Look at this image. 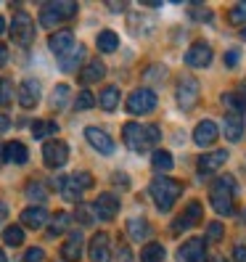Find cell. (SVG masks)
I'll return each mask as SVG.
<instances>
[{"instance_id": "db71d44e", "label": "cell", "mask_w": 246, "mask_h": 262, "mask_svg": "<svg viewBox=\"0 0 246 262\" xmlns=\"http://www.w3.org/2000/svg\"><path fill=\"white\" fill-rule=\"evenodd\" d=\"M0 262H8V257H6V252L0 249Z\"/></svg>"}, {"instance_id": "8992f818", "label": "cell", "mask_w": 246, "mask_h": 262, "mask_svg": "<svg viewBox=\"0 0 246 262\" xmlns=\"http://www.w3.org/2000/svg\"><path fill=\"white\" fill-rule=\"evenodd\" d=\"M125 109L130 114H141V117L143 114H151L153 109H156V93L148 90V88H138V90H132V93L127 96Z\"/></svg>"}, {"instance_id": "484cf974", "label": "cell", "mask_w": 246, "mask_h": 262, "mask_svg": "<svg viewBox=\"0 0 246 262\" xmlns=\"http://www.w3.org/2000/svg\"><path fill=\"white\" fill-rule=\"evenodd\" d=\"M222 130H225V138L228 141H241V135H243V122H241V117L238 114H228L225 117V122H222Z\"/></svg>"}, {"instance_id": "ffe728a7", "label": "cell", "mask_w": 246, "mask_h": 262, "mask_svg": "<svg viewBox=\"0 0 246 262\" xmlns=\"http://www.w3.org/2000/svg\"><path fill=\"white\" fill-rule=\"evenodd\" d=\"M48 48L61 58V56H66L72 48H74V35L69 32V29H61V32H53L51 40H48Z\"/></svg>"}, {"instance_id": "8d00e7d4", "label": "cell", "mask_w": 246, "mask_h": 262, "mask_svg": "<svg viewBox=\"0 0 246 262\" xmlns=\"http://www.w3.org/2000/svg\"><path fill=\"white\" fill-rule=\"evenodd\" d=\"M228 21L236 24V27L246 24V3H236L233 8H230V11H228Z\"/></svg>"}, {"instance_id": "7a4b0ae2", "label": "cell", "mask_w": 246, "mask_h": 262, "mask_svg": "<svg viewBox=\"0 0 246 262\" xmlns=\"http://www.w3.org/2000/svg\"><path fill=\"white\" fill-rule=\"evenodd\" d=\"M122 141L132 151H146L148 146H156L162 141V130L156 125H138V122H127L122 127Z\"/></svg>"}, {"instance_id": "4316f807", "label": "cell", "mask_w": 246, "mask_h": 262, "mask_svg": "<svg viewBox=\"0 0 246 262\" xmlns=\"http://www.w3.org/2000/svg\"><path fill=\"white\" fill-rule=\"evenodd\" d=\"M96 45H98L101 53H114L119 48V35L111 32V29H103V32H98V37H96Z\"/></svg>"}, {"instance_id": "9c48e42d", "label": "cell", "mask_w": 246, "mask_h": 262, "mask_svg": "<svg viewBox=\"0 0 246 262\" xmlns=\"http://www.w3.org/2000/svg\"><path fill=\"white\" fill-rule=\"evenodd\" d=\"M202 214H204V207L198 204V202H191L186 209H183L177 217L172 220V225H170V233H183V230H188V228H193L198 220H202Z\"/></svg>"}, {"instance_id": "ee69618b", "label": "cell", "mask_w": 246, "mask_h": 262, "mask_svg": "<svg viewBox=\"0 0 246 262\" xmlns=\"http://www.w3.org/2000/svg\"><path fill=\"white\" fill-rule=\"evenodd\" d=\"M233 259H236V262H246V246H243V244H236V249H233Z\"/></svg>"}, {"instance_id": "7402d4cb", "label": "cell", "mask_w": 246, "mask_h": 262, "mask_svg": "<svg viewBox=\"0 0 246 262\" xmlns=\"http://www.w3.org/2000/svg\"><path fill=\"white\" fill-rule=\"evenodd\" d=\"M21 223L27 228H32V230H40L45 223H48V209H42V207H27L21 212Z\"/></svg>"}, {"instance_id": "7dc6e473", "label": "cell", "mask_w": 246, "mask_h": 262, "mask_svg": "<svg viewBox=\"0 0 246 262\" xmlns=\"http://www.w3.org/2000/svg\"><path fill=\"white\" fill-rule=\"evenodd\" d=\"M6 64H8V48L0 42V67H6Z\"/></svg>"}, {"instance_id": "83f0119b", "label": "cell", "mask_w": 246, "mask_h": 262, "mask_svg": "<svg viewBox=\"0 0 246 262\" xmlns=\"http://www.w3.org/2000/svg\"><path fill=\"white\" fill-rule=\"evenodd\" d=\"M167 252H164V246L159 241H151L143 246V252H141V262H164Z\"/></svg>"}, {"instance_id": "b9f144b4", "label": "cell", "mask_w": 246, "mask_h": 262, "mask_svg": "<svg viewBox=\"0 0 246 262\" xmlns=\"http://www.w3.org/2000/svg\"><path fill=\"white\" fill-rule=\"evenodd\" d=\"M222 238V225L220 223H209V228H207V241H220Z\"/></svg>"}, {"instance_id": "836d02e7", "label": "cell", "mask_w": 246, "mask_h": 262, "mask_svg": "<svg viewBox=\"0 0 246 262\" xmlns=\"http://www.w3.org/2000/svg\"><path fill=\"white\" fill-rule=\"evenodd\" d=\"M69 223H72L69 212H58L51 220V236H58V233H64V230H69Z\"/></svg>"}, {"instance_id": "816d5d0a", "label": "cell", "mask_w": 246, "mask_h": 262, "mask_svg": "<svg viewBox=\"0 0 246 262\" xmlns=\"http://www.w3.org/2000/svg\"><path fill=\"white\" fill-rule=\"evenodd\" d=\"M109 8H111V11H122L125 6H122V3H109Z\"/></svg>"}, {"instance_id": "f546056e", "label": "cell", "mask_w": 246, "mask_h": 262, "mask_svg": "<svg viewBox=\"0 0 246 262\" xmlns=\"http://www.w3.org/2000/svg\"><path fill=\"white\" fill-rule=\"evenodd\" d=\"M98 103H101V109H106V112H114L117 106H119V88H114V85L103 88V90H101V98H98Z\"/></svg>"}, {"instance_id": "277c9868", "label": "cell", "mask_w": 246, "mask_h": 262, "mask_svg": "<svg viewBox=\"0 0 246 262\" xmlns=\"http://www.w3.org/2000/svg\"><path fill=\"white\" fill-rule=\"evenodd\" d=\"M56 186L61 188V196L66 199V202H80V196L93 188V175L90 172H74L69 178H58Z\"/></svg>"}, {"instance_id": "6f0895ef", "label": "cell", "mask_w": 246, "mask_h": 262, "mask_svg": "<svg viewBox=\"0 0 246 262\" xmlns=\"http://www.w3.org/2000/svg\"><path fill=\"white\" fill-rule=\"evenodd\" d=\"M243 40H246V27H243Z\"/></svg>"}, {"instance_id": "f6af8a7d", "label": "cell", "mask_w": 246, "mask_h": 262, "mask_svg": "<svg viewBox=\"0 0 246 262\" xmlns=\"http://www.w3.org/2000/svg\"><path fill=\"white\" fill-rule=\"evenodd\" d=\"M225 64L233 69V67H238V51H228L225 53Z\"/></svg>"}, {"instance_id": "7bdbcfd3", "label": "cell", "mask_w": 246, "mask_h": 262, "mask_svg": "<svg viewBox=\"0 0 246 262\" xmlns=\"http://www.w3.org/2000/svg\"><path fill=\"white\" fill-rule=\"evenodd\" d=\"M42 259H45V254H42L40 246H32V249L24 252V262H42Z\"/></svg>"}, {"instance_id": "ba28073f", "label": "cell", "mask_w": 246, "mask_h": 262, "mask_svg": "<svg viewBox=\"0 0 246 262\" xmlns=\"http://www.w3.org/2000/svg\"><path fill=\"white\" fill-rule=\"evenodd\" d=\"M11 40L13 42H19V45H29L35 40V24L32 19L27 16V13H16V16L11 19Z\"/></svg>"}, {"instance_id": "d6a6232c", "label": "cell", "mask_w": 246, "mask_h": 262, "mask_svg": "<svg viewBox=\"0 0 246 262\" xmlns=\"http://www.w3.org/2000/svg\"><path fill=\"white\" fill-rule=\"evenodd\" d=\"M3 241H6L8 246H21V244H24V230H21L19 225H8V228L3 230Z\"/></svg>"}, {"instance_id": "3957f363", "label": "cell", "mask_w": 246, "mask_h": 262, "mask_svg": "<svg viewBox=\"0 0 246 262\" xmlns=\"http://www.w3.org/2000/svg\"><path fill=\"white\" fill-rule=\"evenodd\" d=\"M148 191H151V196H153V202H156L159 212H170V209L175 207V202L180 199V193H183V183L162 175V178H153V180H151Z\"/></svg>"}, {"instance_id": "f35d334b", "label": "cell", "mask_w": 246, "mask_h": 262, "mask_svg": "<svg viewBox=\"0 0 246 262\" xmlns=\"http://www.w3.org/2000/svg\"><path fill=\"white\" fill-rule=\"evenodd\" d=\"M222 103H228L230 109H236V112H246V98L241 93H225L222 96Z\"/></svg>"}, {"instance_id": "f907efd6", "label": "cell", "mask_w": 246, "mask_h": 262, "mask_svg": "<svg viewBox=\"0 0 246 262\" xmlns=\"http://www.w3.org/2000/svg\"><path fill=\"white\" fill-rule=\"evenodd\" d=\"M8 217V207L3 204V202H0V225H3V220Z\"/></svg>"}, {"instance_id": "f5cc1de1", "label": "cell", "mask_w": 246, "mask_h": 262, "mask_svg": "<svg viewBox=\"0 0 246 262\" xmlns=\"http://www.w3.org/2000/svg\"><path fill=\"white\" fill-rule=\"evenodd\" d=\"M3 32H6V19L0 16V35H3Z\"/></svg>"}, {"instance_id": "9a60e30c", "label": "cell", "mask_w": 246, "mask_h": 262, "mask_svg": "<svg viewBox=\"0 0 246 262\" xmlns=\"http://www.w3.org/2000/svg\"><path fill=\"white\" fill-rule=\"evenodd\" d=\"M82 252H85V238H82L80 230H74V233H69V238L64 241V246H61V257L66 262H80Z\"/></svg>"}, {"instance_id": "1f68e13d", "label": "cell", "mask_w": 246, "mask_h": 262, "mask_svg": "<svg viewBox=\"0 0 246 262\" xmlns=\"http://www.w3.org/2000/svg\"><path fill=\"white\" fill-rule=\"evenodd\" d=\"M82 56H85V48H82V45H74V48H72L66 56H61V69H64V72L77 69V64H80Z\"/></svg>"}, {"instance_id": "74e56055", "label": "cell", "mask_w": 246, "mask_h": 262, "mask_svg": "<svg viewBox=\"0 0 246 262\" xmlns=\"http://www.w3.org/2000/svg\"><path fill=\"white\" fill-rule=\"evenodd\" d=\"M27 196H29V199H35V202H45V199H48V191H45L42 183L32 180V183L27 186Z\"/></svg>"}, {"instance_id": "7c38bea8", "label": "cell", "mask_w": 246, "mask_h": 262, "mask_svg": "<svg viewBox=\"0 0 246 262\" xmlns=\"http://www.w3.org/2000/svg\"><path fill=\"white\" fill-rule=\"evenodd\" d=\"M186 64L193 69H204L212 64V48L207 42H193L191 48L186 51Z\"/></svg>"}, {"instance_id": "60d3db41", "label": "cell", "mask_w": 246, "mask_h": 262, "mask_svg": "<svg viewBox=\"0 0 246 262\" xmlns=\"http://www.w3.org/2000/svg\"><path fill=\"white\" fill-rule=\"evenodd\" d=\"M11 96H13V88L8 80H0V106H8L11 103Z\"/></svg>"}, {"instance_id": "8fae6325", "label": "cell", "mask_w": 246, "mask_h": 262, "mask_svg": "<svg viewBox=\"0 0 246 262\" xmlns=\"http://www.w3.org/2000/svg\"><path fill=\"white\" fill-rule=\"evenodd\" d=\"M85 138H87V143L93 146L98 154H103V157L114 154V138L109 133H103L101 127H87L85 130Z\"/></svg>"}, {"instance_id": "603a6c76", "label": "cell", "mask_w": 246, "mask_h": 262, "mask_svg": "<svg viewBox=\"0 0 246 262\" xmlns=\"http://www.w3.org/2000/svg\"><path fill=\"white\" fill-rule=\"evenodd\" d=\"M27 159H29V151H27V146H24V143L11 141V143H6V146H3V162L27 164Z\"/></svg>"}, {"instance_id": "5bb4252c", "label": "cell", "mask_w": 246, "mask_h": 262, "mask_svg": "<svg viewBox=\"0 0 246 262\" xmlns=\"http://www.w3.org/2000/svg\"><path fill=\"white\" fill-rule=\"evenodd\" d=\"M217 138H220V127H217V122H212V119H202L193 130L196 146H212Z\"/></svg>"}, {"instance_id": "11a10c76", "label": "cell", "mask_w": 246, "mask_h": 262, "mask_svg": "<svg viewBox=\"0 0 246 262\" xmlns=\"http://www.w3.org/2000/svg\"><path fill=\"white\" fill-rule=\"evenodd\" d=\"M0 164H3V143H0Z\"/></svg>"}, {"instance_id": "4fadbf2b", "label": "cell", "mask_w": 246, "mask_h": 262, "mask_svg": "<svg viewBox=\"0 0 246 262\" xmlns=\"http://www.w3.org/2000/svg\"><path fill=\"white\" fill-rule=\"evenodd\" d=\"M204 249H207V244L202 238L183 241L177 249V262H204Z\"/></svg>"}, {"instance_id": "9f6ffc18", "label": "cell", "mask_w": 246, "mask_h": 262, "mask_svg": "<svg viewBox=\"0 0 246 262\" xmlns=\"http://www.w3.org/2000/svg\"><path fill=\"white\" fill-rule=\"evenodd\" d=\"M214 262H228V259H225V257H217V259H214Z\"/></svg>"}, {"instance_id": "e0dca14e", "label": "cell", "mask_w": 246, "mask_h": 262, "mask_svg": "<svg viewBox=\"0 0 246 262\" xmlns=\"http://www.w3.org/2000/svg\"><path fill=\"white\" fill-rule=\"evenodd\" d=\"M16 96H19V103L24 109H35L40 103V82L37 80H21Z\"/></svg>"}, {"instance_id": "52a82bcc", "label": "cell", "mask_w": 246, "mask_h": 262, "mask_svg": "<svg viewBox=\"0 0 246 262\" xmlns=\"http://www.w3.org/2000/svg\"><path fill=\"white\" fill-rule=\"evenodd\" d=\"M198 96H202V85H198L196 77H183L177 85V106L183 112H191L198 103Z\"/></svg>"}, {"instance_id": "30bf717a", "label": "cell", "mask_w": 246, "mask_h": 262, "mask_svg": "<svg viewBox=\"0 0 246 262\" xmlns=\"http://www.w3.org/2000/svg\"><path fill=\"white\" fill-rule=\"evenodd\" d=\"M42 159H45V164H48L51 169L64 167L66 159H69V146L64 141H48L42 146Z\"/></svg>"}, {"instance_id": "cb8c5ba5", "label": "cell", "mask_w": 246, "mask_h": 262, "mask_svg": "<svg viewBox=\"0 0 246 262\" xmlns=\"http://www.w3.org/2000/svg\"><path fill=\"white\" fill-rule=\"evenodd\" d=\"M127 236L132 241H146L151 236V223L146 217H132L127 220Z\"/></svg>"}, {"instance_id": "44dd1931", "label": "cell", "mask_w": 246, "mask_h": 262, "mask_svg": "<svg viewBox=\"0 0 246 262\" xmlns=\"http://www.w3.org/2000/svg\"><path fill=\"white\" fill-rule=\"evenodd\" d=\"M103 77H106V64H103V61H98V58H93V61H87V64L82 67L80 82L82 85H93V82H101Z\"/></svg>"}, {"instance_id": "6da1fadb", "label": "cell", "mask_w": 246, "mask_h": 262, "mask_svg": "<svg viewBox=\"0 0 246 262\" xmlns=\"http://www.w3.org/2000/svg\"><path fill=\"white\" fill-rule=\"evenodd\" d=\"M236 178L233 175H220L217 180L212 183V188H209V204L212 209L217 212V214H233L236 209Z\"/></svg>"}, {"instance_id": "ab89813d", "label": "cell", "mask_w": 246, "mask_h": 262, "mask_svg": "<svg viewBox=\"0 0 246 262\" xmlns=\"http://www.w3.org/2000/svg\"><path fill=\"white\" fill-rule=\"evenodd\" d=\"M93 103H96V98H93V93H90V90H82L80 96H77V109L80 112H85V109H93Z\"/></svg>"}, {"instance_id": "e575fe53", "label": "cell", "mask_w": 246, "mask_h": 262, "mask_svg": "<svg viewBox=\"0 0 246 262\" xmlns=\"http://www.w3.org/2000/svg\"><path fill=\"white\" fill-rule=\"evenodd\" d=\"M74 220L80 223V225H93V223H96V212H93V207L80 204V207H77V212H74Z\"/></svg>"}, {"instance_id": "681fc988", "label": "cell", "mask_w": 246, "mask_h": 262, "mask_svg": "<svg viewBox=\"0 0 246 262\" xmlns=\"http://www.w3.org/2000/svg\"><path fill=\"white\" fill-rule=\"evenodd\" d=\"M111 180H114V183H122V186H127V183H130V180H127V175H122V172H114V175H111Z\"/></svg>"}, {"instance_id": "ac0fdd59", "label": "cell", "mask_w": 246, "mask_h": 262, "mask_svg": "<svg viewBox=\"0 0 246 262\" xmlns=\"http://www.w3.org/2000/svg\"><path fill=\"white\" fill-rule=\"evenodd\" d=\"M90 259L93 262H109L111 259V244H109V236L106 233H96L90 238Z\"/></svg>"}, {"instance_id": "f1b7e54d", "label": "cell", "mask_w": 246, "mask_h": 262, "mask_svg": "<svg viewBox=\"0 0 246 262\" xmlns=\"http://www.w3.org/2000/svg\"><path fill=\"white\" fill-rule=\"evenodd\" d=\"M58 133V125L56 122H51V119H37V122H32V135L37 138V141H45V138H51V135H56Z\"/></svg>"}, {"instance_id": "d6986e66", "label": "cell", "mask_w": 246, "mask_h": 262, "mask_svg": "<svg viewBox=\"0 0 246 262\" xmlns=\"http://www.w3.org/2000/svg\"><path fill=\"white\" fill-rule=\"evenodd\" d=\"M228 162V151H212V154H204L202 159H198V175H212L217 172V169Z\"/></svg>"}, {"instance_id": "5b68a950", "label": "cell", "mask_w": 246, "mask_h": 262, "mask_svg": "<svg viewBox=\"0 0 246 262\" xmlns=\"http://www.w3.org/2000/svg\"><path fill=\"white\" fill-rule=\"evenodd\" d=\"M77 16V3H45L40 6V24L42 27H56Z\"/></svg>"}, {"instance_id": "c3c4849f", "label": "cell", "mask_w": 246, "mask_h": 262, "mask_svg": "<svg viewBox=\"0 0 246 262\" xmlns=\"http://www.w3.org/2000/svg\"><path fill=\"white\" fill-rule=\"evenodd\" d=\"M119 257H122V262H132V257H130V249H127V246H119Z\"/></svg>"}, {"instance_id": "d590c367", "label": "cell", "mask_w": 246, "mask_h": 262, "mask_svg": "<svg viewBox=\"0 0 246 262\" xmlns=\"http://www.w3.org/2000/svg\"><path fill=\"white\" fill-rule=\"evenodd\" d=\"M188 13H191V19H196V21H212V11H209V6L191 3V6H188Z\"/></svg>"}, {"instance_id": "bcb514c9", "label": "cell", "mask_w": 246, "mask_h": 262, "mask_svg": "<svg viewBox=\"0 0 246 262\" xmlns=\"http://www.w3.org/2000/svg\"><path fill=\"white\" fill-rule=\"evenodd\" d=\"M8 127H11V119H8L6 114H0V135L8 133Z\"/></svg>"}, {"instance_id": "4dcf8cb0", "label": "cell", "mask_w": 246, "mask_h": 262, "mask_svg": "<svg viewBox=\"0 0 246 262\" xmlns=\"http://www.w3.org/2000/svg\"><path fill=\"white\" fill-rule=\"evenodd\" d=\"M151 164H153V169H156V172H170L172 169V154L170 151H153V157H151Z\"/></svg>"}, {"instance_id": "d4e9b609", "label": "cell", "mask_w": 246, "mask_h": 262, "mask_svg": "<svg viewBox=\"0 0 246 262\" xmlns=\"http://www.w3.org/2000/svg\"><path fill=\"white\" fill-rule=\"evenodd\" d=\"M69 98H72L69 85H56L53 93H51V109L53 112H64L66 106H69Z\"/></svg>"}, {"instance_id": "2e32d148", "label": "cell", "mask_w": 246, "mask_h": 262, "mask_svg": "<svg viewBox=\"0 0 246 262\" xmlns=\"http://www.w3.org/2000/svg\"><path fill=\"white\" fill-rule=\"evenodd\" d=\"M93 212L101 220H114L117 212H119V199L114 193H101L96 199V204H93Z\"/></svg>"}]
</instances>
